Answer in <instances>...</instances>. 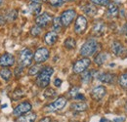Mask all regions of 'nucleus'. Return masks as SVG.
I'll return each instance as SVG.
<instances>
[{
	"instance_id": "0eeeda50",
	"label": "nucleus",
	"mask_w": 127,
	"mask_h": 122,
	"mask_svg": "<svg viewBox=\"0 0 127 122\" xmlns=\"http://www.w3.org/2000/svg\"><path fill=\"white\" fill-rule=\"evenodd\" d=\"M86 28H87V20L84 16H78L76 21H75V24H74V31L77 33V34H82L84 31L86 30Z\"/></svg>"
},
{
	"instance_id": "2eb2a0df",
	"label": "nucleus",
	"mask_w": 127,
	"mask_h": 122,
	"mask_svg": "<svg viewBox=\"0 0 127 122\" xmlns=\"http://www.w3.org/2000/svg\"><path fill=\"white\" fill-rule=\"evenodd\" d=\"M36 119V114L34 112H28L25 115H21L18 118V122H34Z\"/></svg>"
},
{
	"instance_id": "f3484780",
	"label": "nucleus",
	"mask_w": 127,
	"mask_h": 122,
	"mask_svg": "<svg viewBox=\"0 0 127 122\" xmlns=\"http://www.w3.org/2000/svg\"><path fill=\"white\" fill-rule=\"evenodd\" d=\"M105 30V25L103 22H97L93 27V32L96 35H101Z\"/></svg>"
},
{
	"instance_id": "f03ea898",
	"label": "nucleus",
	"mask_w": 127,
	"mask_h": 122,
	"mask_svg": "<svg viewBox=\"0 0 127 122\" xmlns=\"http://www.w3.org/2000/svg\"><path fill=\"white\" fill-rule=\"evenodd\" d=\"M98 42L97 40L94 38H91V39H88L80 49V54L81 56L87 58V57H90L92 55L95 54V52L98 50Z\"/></svg>"
},
{
	"instance_id": "f8f14e48",
	"label": "nucleus",
	"mask_w": 127,
	"mask_h": 122,
	"mask_svg": "<svg viewBox=\"0 0 127 122\" xmlns=\"http://www.w3.org/2000/svg\"><path fill=\"white\" fill-rule=\"evenodd\" d=\"M106 93H107V91H106V88L104 86H97L91 92V97L96 101H100L105 97Z\"/></svg>"
},
{
	"instance_id": "aec40b11",
	"label": "nucleus",
	"mask_w": 127,
	"mask_h": 122,
	"mask_svg": "<svg viewBox=\"0 0 127 122\" xmlns=\"http://www.w3.org/2000/svg\"><path fill=\"white\" fill-rule=\"evenodd\" d=\"M108 58H109V55L106 54V53H100V54H98L95 58L96 64H98V65H102L105 61H107Z\"/></svg>"
},
{
	"instance_id": "4c0bfd02",
	"label": "nucleus",
	"mask_w": 127,
	"mask_h": 122,
	"mask_svg": "<svg viewBox=\"0 0 127 122\" xmlns=\"http://www.w3.org/2000/svg\"><path fill=\"white\" fill-rule=\"evenodd\" d=\"M124 121V117H119V118H114L113 122H123Z\"/></svg>"
},
{
	"instance_id": "7ed1b4c3",
	"label": "nucleus",
	"mask_w": 127,
	"mask_h": 122,
	"mask_svg": "<svg viewBox=\"0 0 127 122\" xmlns=\"http://www.w3.org/2000/svg\"><path fill=\"white\" fill-rule=\"evenodd\" d=\"M34 55L32 54V50L29 48H25L24 50L21 51L20 53V62L22 64V66H29L31 65L32 62Z\"/></svg>"
},
{
	"instance_id": "37998d69",
	"label": "nucleus",
	"mask_w": 127,
	"mask_h": 122,
	"mask_svg": "<svg viewBox=\"0 0 127 122\" xmlns=\"http://www.w3.org/2000/svg\"><path fill=\"white\" fill-rule=\"evenodd\" d=\"M0 19H1V18H0Z\"/></svg>"
},
{
	"instance_id": "412c9836",
	"label": "nucleus",
	"mask_w": 127,
	"mask_h": 122,
	"mask_svg": "<svg viewBox=\"0 0 127 122\" xmlns=\"http://www.w3.org/2000/svg\"><path fill=\"white\" fill-rule=\"evenodd\" d=\"M29 9H30L32 14L38 15L40 13V11H41V5L39 3H37V2H32V4L30 5Z\"/></svg>"
},
{
	"instance_id": "58836bf2",
	"label": "nucleus",
	"mask_w": 127,
	"mask_h": 122,
	"mask_svg": "<svg viewBox=\"0 0 127 122\" xmlns=\"http://www.w3.org/2000/svg\"><path fill=\"white\" fill-rule=\"evenodd\" d=\"M124 33H125V35L127 36V24L124 26Z\"/></svg>"
},
{
	"instance_id": "ddd939ff",
	"label": "nucleus",
	"mask_w": 127,
	"mask_h": 122,
	"mask_svg": "<svg viewBox=\"0 0 127 122\" xmlns=\"http://www.w3.org/2000/svg\"><path fill=\"white\" fill-rule=\"evenodd\" d=\"M44 40L48 45H54L58 40V34L56 31H49L45 34Z\"/></svg>"
},
{
	"instance_id": "39448f33",
	"label": "nucleus",
	"mask_w": 127,
	"mask_h": 122,
	"mask_svg": "<svg viewBox=\"0 0 127 122\" xmlns=\"http://www.w3.org/2000/svg\"><path fill=\"white\" fill-rule=\"evenodd\" d=\"M75 16H76V12L72 9H68V10L64 11L62 16H61V22H62L64 27H68L72 23V21L74 20Z\"/></svg>"
},
{
	"instance_id": "4be33fe9",
	"label": "nucleus",
	"mask_w": 127,
	"mask_h": 122,
	"mask_svg": "<svg viewBox=\"0 0 127 122\" xmlns=\"http://www.w3.org/2000/svg\"><path fill=\"white\" fill-rule=\"evenodd\" d=\"M64 47H65L66 49L71 50V49L75 48V46H76V41H75L74 38H72V37H68V38H66V39L64 40Z\"/></svg>"
},
{
	"instance_id": "2f4dec72",
	"label": "nucleus",
	"mask_w": 127,
	"mask_h": 122,
	"mask_svg": "<svg viewBox=\"0 0 127 122\" xmlns=\"http://www.w3.org/2000/svg\"><path fill=\"white\" fill-rule=\"evenodd\" d=\"M49 3L51 6L58 7V6H61L63 4V0H49Z\"/></svg>"
},
{
	"instance_id": "bb28decb",
	"label": "nucleus",
	"mask_w": 127,
	"mask_h": 122,
	"mask_svg": "<svg viewBox=\"0 0 127 122\" xmlns=\"http://www.w3.org/2000/svg\"><path fill=\"white\" fill-rule=\"evenodd\" d=\"M118 83H119L120 86H122V87H127V72L126 73H123L121 76L119 77Z\"/></svg>"
},
{
	"instance_id": "393cba45",
	"label": "nucleus",
	"mask_w": 127,
	"mask_h": 122,
	"mask_svg": "<svg viewBox=\"0 0 127 122\" xmlns=\"http://www.w3.org/2000/svg\"><path fill=\"white\" fill-rule=\"evenodd\" d=\"M62 22H61V18L60 17H56L53 21V29L55 31H60L62 29Z\"/></svg>"
},
{
	"instance_id": "79ce46f5",
	"label": "nucleus",
	"mask_w": 127,
	"mask_h": 122,
	"mask_svg": "<svg viewBox=\"0 0 127 122\" xmlns=\"http://www.w3.org/2000/svg\"><path fill=\"white\" fill-rule=\"evenodd\" d=\"M71 122H76V121H71Z\"/></svg>"
},
{
	"instance_id": "1a4fd4ad",
	"label": "nucleus",
	"mask_w": 127,
	"mask_h": 122,
	"mask_svg": "<svg viewBox=\"0 0 127 122\" xmlns=\"http://www.w3.org/2000/svg\"><path fill=\"white\" fill-rule=\"evenodd\" d=\"M65 105H66V99L64 97H60L59 99H57L55 102H53L52 104H50L48 106L47 110H49V111L61 110V109H63Z\"/></svg>"
},
{
	"instance_id": "ea45409f",
	"label": "nucleus",
	"mask_w": 127,
	"mask_h": 122,
	"mask_svg": "<svg viewBox=\"0 0 127 122\" xmlns=\"http://www.w3.org/2000/svg\"><path fill=\"white\" fill-rule=\"evenodd\" d=\"M32 2H37V3H39L40 1H46V0H32Z\"/></svg>"
},
{
	"instance_id": "6ab92c4d",
	"label": "nucleus",
	"mask_w": 127,
	"mask_h": 122,
	"mask_svg": "<svg viewBox=\"0 0 127 122\" xmlns=\"http://www.w3.org/2000/svg\"><path fill=\"white\" fill-rule=\"evenodd\" d=\"M108 15L110 17H112V18L118 15V8H117L116 4L110 3L108 5Z\"/></svg>"
},
{
	"instance_id": "e433bc0d",
	"label": "nucleus",
	"mask_w": 127,
	"mask_h": 122,
	"mask_svg": "<svg viewBox=\"0 0 127 122\" xmlns=\"http://www.w3.org/2000/svg\"><path fill=\"white\" fill-rule=\"evenodd\" d=\"M39 122H52V119H51V117H43L42 119H40V121Z\"/></svg>"
},
{
	"instance_id": "c756f323",
	"label": "nucleus",
	"mask_w": 127,
	"mask_h": 122,
	"mask_svg": "<svg viewBox=\"0 0 127 122\" xmlns=\"http://www.w3.org/2000/svg\"><path fill=\"white\" fill-rule=\"evenodd\" d=\"M94 4L101 5V6H108L110 4V0H91Z\"/></svg>"
},
{
	"instance_id": "a211bd4d",
	"label": "nucleus",
	"mask_w": 127,
	"mask_h": 122,
	"mask_svg": "<svg viewBox=\"0 0 127 122\" xmlns=\"http://www.w3.org/2000/svg\"><path fill=\"white\" fill-rule=\"evenodd\" d=\"M83 11L86 15L90 16V17H93L97 14V8H96L94 5H91V4H87L84 8H83Z\"/></svg>"
},
{
	"instance_id": "cd10ccee",
	"label": "nucleus",
	"mask_w": 127,
	"mask_h": 122,
	"mask_svg": "<svg viewBox=\"0 0 127 122\" xmlns=\"http://www.w3.org/2000/svg\"><path fill=\"white\" fill-rule=\"evenodd\" d=\"M43 96L45 97V98H47V99H49V98H52V97H55L56 96V91L54 90V89H47L46 91H44V93H43Z\"/></svg>"
},
{
	"instance_id": "72a5a7b5",
	"label": "nucleus",
	"mask_w": 127,
	"mask_h": 122,
	"mask_svg": "<svg viewBox=\"0 0 127 122\" xmlns=\"http://www.w3.org/2000/svg\"><path fill=\"white\" fill-rule=\"evenodd\" d=\"M73 100H76V101H85V96L82 95V94H80V93H78V94L73 98Z\"/></svg>"
},
{
	"instance_id": "a878e982",
	"label": "nucleus",
	"mask_w": 127,
	"mask_h": 122,
	"mask_svg": "<svg viewBox=\"0 0 127 122\" xmlns=\"http://www.w3.org/2000/svg\"><path fill=\"white\" fill-rule=\"evenodd\" d=\"M41 66L40 65H38V64H36V65H33L32 66L31 68H30V70H29V74L30 75H38V73L41 71Z\"/></svg>"
},
{
	"instance_id": "4468645a",
	"label": "nucleus",
	"mask_w": 127,
	"mask_h": 122,
	"mask_svg": "<svg viewBox=\"0 0 127 122\" xmlns=\"http://www.w3.org/2000/svg\"><path fill=\"white\" fill-rule=\"evenodd\" d=\"M111 51L115 56H121L124 52V47L119 41H113L111 45Z\"/></svg>"
},
{
	"instance_id": "423d86ee",
	"label": "nucleus",
	"mask_w": 127,
	"mask_h": 122,
	"mask_svg": "<svg viewBox=\"0 0 127 122\" xmlns=\"http://www.w3.org/2000/svg\"><path fill=\"white\" fill-rule=\"evenodd\" d=\"M34 61L38 63L40 62H44L47 61L49 58V50L45 47H41L39 49L36 50V52L34 53Z\"/></svg>"
},
{
	"instance_id": "f257e3e1",
	"label": "nucleus",
	"mask_w": 127,
	"mask_h": 122,
	"mask_svg": "<svg viewBox=\"0 0 127 122\" xmlns=\"http://www.w3.org/2000/svg\"><path fill=\"white\" fill-rule=\"evenodd\" d=\"M53 73H54V69L51 66H46L42 68L36 78V84L38 85V87L46 88L50 83V79Z\"/></svg>"
},
{
	"instance_id": "9d476101",
	"label": "nucleus",
	"mask_w": 127,
	"mask_h": 122,
	"mask_svg": "<svg viewBox=\"0 0 127 122\" xmlns=\"http://www.w3.org/2000/svg\"><path fill=\"white\" fill-rule=\"evenodd\" d=\"M32 105H31L29 102H24V103L18 105V106L15 107L13 113H14V115H16V116H21V115L24 114V113L30 112V111L32 110Z\"/></svg>"
},
{
	"instance_id": "6e6552de",
	"label": "nucleus",
	"mask_w": 127,
	"mask_h": 122,
	"mask_svg": "<svg viewBox=\"0 0 127 122\" xmlns=\"http://www.w3.org/2000/svg\"><path fill=\"white\" fill-rule=\"evenodd\" d=\"M53 20V17L48 14V13H43L41 15L37 16L36 19H35V23H36V26L40 27V28H45L47 27L48 25L52 22Z\"/></svg>"
},
{
	"instance_id": "b1692460",
	"label": "nucleus",
	"mask_w": 127,
	"mask_h": 122,
	"mask_svg": "<svg viewBox=\"0 0 127 122\" xmlns=\"http://www.w3.org/2000/svg\"><path fill=\"white\" fill-rule=\"evenodd\" d=\"M71 108L74 111H84L87 109V105L85 103H75L71 105Z\"/></svg>"
},
{
	"instance_id": "f704fd0d",
	"label": "nucleus",
	"mask_w": 127,
	"mask_h": 122,
	"mask_svg": "<svg viewBox=\"0 0 127 122\" xmlns=\"http://www.w3.org/2000/svg\"><path fill=\"white\" fill-rule=\"evenodd\" d=\"M22 72H23V67H22V66L16 67V69H15V75H16L17 77L20 76V75L22 74Z\"/></svg>"
},
{
	"instance_id": "5701e85b",
	"label": "nucleus",
	"mask_w": 127,
	"mask_h": 122,
	"mask_svg": "<svg viewBox=\"0 0 127 122\" xmlns=\"http://www.w3.org/2000/svg\"><path fill=\"white\" fill-rule=\"evenodd\" d=\"M11 76H12V72H11L10 69H8V68H2V69L0 70V77H1L3 80L8 81V80L11 78Z\"/></svg>"
},
{
	"instance_id": "473e14b6",
	"label": "nucleus",
	"mask_w": 127,
	"mask_h": 122,
	"mask_svg": "<svg viewBox=\"0 0 127 122\" xmlns=\"http://www.w3.org/2000/svg\"><path fill=\"white\" fill-rule=\"evenodd\" d=\"M78 90H79V89H78L77 87H74L73 89H71V90L69 91V96H70V97L73 99V98H74V97H75V96H76V95L79 93V91H78Z\"/></svg>"
},
{
	"instance_id": "dca6fc26",
	"label": "nucleus",
	"mask_w": 127,
	"mask_h": 122,
	"mask_svg": "<svg viewBox=\"0 0 127 122\" xmlns=\"http://www.w3.org/2000/svg\"><path fill=\"white\" fill-rule=\"evenodd\" d=\"M98 79L103 83H110L111 84L114 79V75L110 73V72H103L98 76Z\"/></svg>"
},
{
	"instance_id": "a19ab883",
	"label": "nucleus",
	"mask_w": 127,
	"mask_h": 122,
	"mask_svg": "<svg viewBox=\"0 0 127 122\" xmlns=\"http://www.w3.org/2000/svg\"><path fill=\"white\" fill-rule=\"evenodd\" d=\"M63 1H72V0H63Z\"/></svg>"
},
{
	"instance_id": "20e7f679",
	"label": "nucleus",
	"mask_w": 127,
	"mask_h": 122,
	"mask_svg": "<svg viewBox=\"0 0 127 122\" xmlns=\"http://www.w3.org/2000/svg\"><path fill=\"white\" fill-rule=\"evenodd\" d=\"M90 63H91V61L88 58H82V59L75 61V63L73 64L72 70L76 74L82 73L87 69V67L90 65Z\"/></svg>"
},
{
	"instance_id": "7c9ffc66",
	"label": "nucleus",
	"mask_w": 127,
	"mask_h": 122,
	"mask_svg": "<svg viewBox=\"0 0 127 122\" xmlns=\"http://www.w3.org/2000/svg\"><path fill=\"white\" fill-rule=\"evenodd\" d=\"M40 32H41V29H40V27H38V26L33 27L32 29V30H31V33H32V36H38V35L40 34Z\"/></svg>"
},
{
	"instance_id": "9b49d317",
	"label": "nucleus",
	"mask_w": 127,
	"mask_h": 122,
	"mask_svg": "<svg viewBox=\"0 0 127 122\" xmlns=\"http://www.w3.org/2000/svg\"><path fill=\"white\" fill-rule=\"evenodd\" d=\"M15 63V58L13 55L9 53H5L0 57V65L3 67L6 66H11Z\"/></svg>"
},
{
	"instance_id": "c9c22d12",
	"label": "nucleus",
	"mask_w": 127,
	"mask_h": 122,
	"mask_svg": "<svg viewBox=\"0 0 127 122\" xmlns=\"http://www.w3.org/2000/svg\"><path fill=\"white\" fill-rule=\"evenodd\" d=\"M54 84H55V86H56V87H60V86H61V84H62V80H61V79H59V78H56V79H55V81H54Z\"/></svg>"
},
{
	"instance_id": "c85d7f7f",
	"label": "nucleus",
	"mask_w": 127,
	"mask_h": 122,
	"mask_svg": "<svg viewBox=\"0 0 127 122\" xmlns=\"http://www.w3.org/2000/svg\"><path fill=\"white\" fill-rule=\"evenodd\" d=\"M91 78H92V73H91V71H86V72L82 75V81H83L84 83H88Z\"/></svg>"
}]
</instances>
